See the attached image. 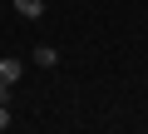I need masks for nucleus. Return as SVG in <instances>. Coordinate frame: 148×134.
Here are the masks:
<instances>
[{"instance_id": "1", "label": "nucleus", "mask_w": 148, "mask_h": 134, "mask_svg": "<svg viewBox=\"0 0 148 134\" xmlns=\"http://www.w3.org/2000/svg\"><path fill=\"white\" fill-rule=\"evenodd\" d=\"M25 75V60H15V55H0V85L5 90H15V80Z\"/></svg>"}, {"instance_id": "2", "label": "nucleus", "mask_w": 148, "mask_h": 134, "mask_svg": "<svg viewBox=\"0 0 148 134\" xmlns=\"http://www.w3.org/2000/svg\"><path fill=\"white\" fill-rule=\"evenodd\" d=\"M30 60L40 65V70H54V65H59V50H54V45H35V50H30Z\"/></svg>"}, {"instance_id": "3", "label": "nucleus", "mask_w": 148, "mask_h": 134, "mask_svg": "<svg viewBox=\"0 0 148 134\" xmlns=\"http://www.w3.org/2000/svg\"><path fill=\"white\" fill-rule=\"evenodd\" d=\"M15 10H20L25 20H40V15H45V0H15Z\"/></svg>"}, {"instance_id": "4", "label": "nucleus", "mask_w": 148, "mask_h": 134, "mask_svg": "<svg viewBox=\"0 0 148 134\" xmlns=\"http://www.w3.org/2000/svg\"><path fill=\"white\" fill-rule=\"evenodd\" d=\"M10 124H15V114H10V104H0V134H5Z\"/></svg>"}]
</instances>
